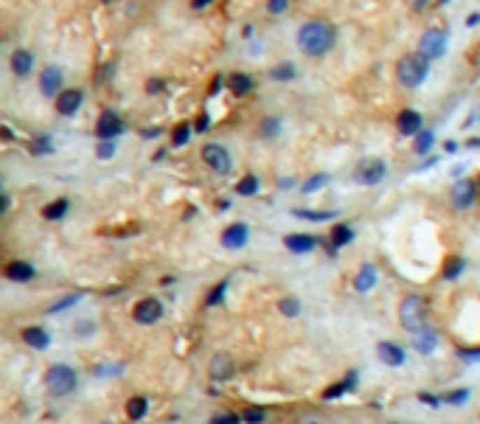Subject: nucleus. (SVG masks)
I'll use <instances>...</instances> for the list:
<instances>
[{
    "label": "nucleus",
    "mask_w": 480,
    "mask_h": 424,
    "mask_svg": "<svg viewBox=\"0 0 480 424\" xmlns=\"http://www.w3.org/2000/svg\"><path fill=\"white\" fill-rule=\"evenodd\" d=\"M334 45V29L326 20H309L298 29V48L306 57H323Z\"/></svg>",
    "instance_id": "1"
},
{
    "label": "nucleus",
    "mask_w": 480,
    "mask_h": 424,
    "mask_svg": "<svg viewBox=\"0 0 480 424\" xmlns=\"http://www.w3.org/2000/svg\"><path fill=\"white\" fill-rule=\"evenodd\" d=\"M76 385H79V376L65 362H57V365H51L45 371V388H48L51 396H68V393L76 390Z\"/></svg>",
    "instance_id": "2"
},
{
    "label": "nucleus",
    "mask_w": 480,
    "mask_h": 424,
    "mask_svg": "<svg viewBox=\"0 0 480 424\" xmlns=\"http://www.w3.org/2000/svg\"><path fill=\"white\" fill-rule=\"evenodd\" d=\"M399 323L410 334H418L427 326V320H424V298L421 295H404L399 301Z\"/></svg>",
    "instance_id": "3"
},
{
    "label": "nucleus",
    "mask_w": 480,
    "mask_h": 424,
    "mask_svg": "<svg viewBox=\"0 0 480 424\" xmlns=\"http://www.w3.org/2000/svg\"><path fill=\"white\" fill-rule=\"evenodd\" d=\"M396 76L404 87H418L427 79V57L421 54H407L396 65Z\"/></svg>",
    "instance_id": "4"
},
{
    "label": "nucleus",
    "mask_w": 480,
    "mask_h": 424,
    "mask_svg": "<svg viewBox=\"0 0 480 424\" xmlns=\"http://www.w3.org/2000/svg\"><path fill=\"white\" fill-rule=\"evenodd\" d=\"M385 174H388V166H385L382 157H365V160H360L357 169H354V180L362 183V185H376Z\"/></svg>",
    "instance_id": "5"
},
{
    "label": "nucleus",
    "mask_w": 480,
    "mask_h": 424,
    "mask_svg": "<svg viewBox=\"0 0 480 424\" xmlns=\"http://www.w3.org/2000/svg\"><path fill=\"white\" fill-rule=\"evenodd\" d=\"M444 48H446V34L441 29H427L418 40V54L427 57V59H438L444 57Z\"/></svg>",
    "instance_id": "6"
},
{
    "label": "nucleus",
    "mask_w": 480,
    "mask_h": 424,
    "mask_svg": "<svg viewBox=\"0 0 480 424\" xmlns=\"http://www.w3.org/2000/svg\"><path fill=\"white\" fill-rule=\"evenodd\" d=\"M132 318H135V323H141V326L157 323V320L163 318V304H160L157 298H143V301H138V304H135Z\"/></svg>",
    "instance_id": "7"
},
{
    "label": "nucleus",
    "mask_w": 480,
    "mask_h": 424,
    "mask_svg": "<svg viewBox=\"0 0 480 424\" xmlns=\"http://www.w3.org/2000/svg\"><path fill=\"white\" fill-rule=\"evenodd\" d=\"M124 132V121L113 113V110H104L101 115H99V124H96V135L101 138V141H115L118 135Z\"/></svg>",
    "instance_id": "8"
},
{
    "label": "nucleus",
    "mask_w": 480,
    "mask_h": 424,
    "mask_svg": "<svg viewBox=\"0 0 480 424\" xmlns=\"http://www.w3.org/2000/svg\"><path fill=\"white\" fill-rule=\"evenodd\" d=\"M202 160H205L213 171H219V174H227V171H230V155H227V149L219 146V143L202 146Z\"/></svg>",
    "instance_id": "9"
},
{
    "label": "nucleus",
    "mask_w": 480,
    "mask_h": 424,
    "mask_svg": "<svg viewBox=\"0 0 480 424\" xmlns=\"http://www.w3.org/2000/svg\"><path fill=\"white\" fill-rule=\"evenodd\" d=\"M248 236H250V231H248L245 222H233V225H227V228L222 231V248L239 250V248L248 245Z\"/></svg>",
    "instance_id": "10"
},
{
    "label": "nucleus",
    "mask_w": 480,
    "mask_h": 424,
    "mask_svg": "<svg viewBox=\"0 0 480 424\" xmlns=\"http://www.w3.org/2000/svg\"><path fill=\"white\" fill-rule=\"evenodd\" d=\"M82 90H76V87H68V90H62L59 96H57V113L59 115H76V110L82 107Z\"/></svg>",
    "instance_id": "11"
},
{
    "label": "nucleus",
    "mask_w": 480,
    "mask_h": 424,
    "mask_svg": "<svg viewBox=\"0 0 480 424\" xmlns=\"http://www.w3.org/2000/svg\"><path fill=\"white\" fill-rule=\"evenodd\" d=\"M3 276H6V281H15V284H26V281H34V267L29 264V262H23V259H17V262H9L6 267H3Z\"/></svg>",
    "instance_id": "12"
},
{
    "label": "nucleus",
    "mask_w": 480,
    "mask_h": 424,
    "mask_svg": "<svg viewBox=\"0 0 480 424\" xmlns=\"http://www.w3.org/2000/svg\"><path fill=\"white\" fill-rule=\"evenodd\" d=\"M208 371H211V379H213V382H225V379H230V376H233V371H236L233 357H230V354H216V357L211 360Z\"/></svg>",
    "instance_id": "13"
},
{
    "label": "nucleus",
    "mask_w": 480,
    "mask_h": 424,
    "mask_svg": "<svg viewBox=\"0 0 480 424\" xmlns=\"http://www.w3.org/2000/svg\"><path fill=\"white\" fill-rule=\"evenodd\" d=\"M40 93L43 96H59L62 93V71L59 68H45L40 76Z\"/></svg>",
    "instance_id": "14"
},
{
    "label": "nucleus",
    "mask_w": 480,
    "mask_h": 424,
    "mask_svg": "<svg viewBox=\"0 0 480 424\" xmlns=\"http://www.w3.org/2000/svg\"><path fill=\"white\" fill-rule=\"evenodd\" d=\"M376 354H379V360H382L385 365H390V368L404 365V348L396 346V343H390V340H382V343L376 346Z\"/></svg>",
    "instance_id": "15"
},
{
    "label": "nucleus",
    "mask_w": 480,
    "mask_h": 424,
    "mask_svg": "<svg viewBox=\"0 0 480 424\" xmlns=\"http://www.w3.org/2000/svg\"><path fill=\"white\" fill-rule=\"evenodd\" d=\"M31 68H34V54L26 51V48H17V51L12 54V73H15L17 79H26V76L31 73Z\"/></svg>",
    "instance_id": "16"
},
{
    "label": "nucleus",
    "mask_w": 480,
    "mask_h": 424,
    "mask_svg": "<svg viewBox=\"0 0 480 424\" xmlns=\"http://www.w3.org/2000/svg\"><path fill=\"white\" fill-rule=\"evenodd\" d=\"M396 129L402 135H418L421 132V115L416 110H402L396 115Z\"/></svg>",
    "instance_id": "17"
},
{
    "label": "nucleus",
    "mask_w": 480,
    "mask_h": 424,
    "mask_svg": "<svg viewBox=\"0 0 480 424\" xmlns=\"http://www.w3.org/2000/svg\"><path fill=\"white\" fill-rule=\"evenodd\" d=\"M474 194H477V183L460 180V183L452 188V202H455L458 208H469V205L474 202Z\"/></svg>",
    "instance_id": "18"
},
{
    "label": "nucleus",
    "mask_w": 480,
    "mask_h": 424,
    "mask_svg": "<svg viewBox=\"0 0 480 424\" xmlns=\"http://www.w3.org/2000/svg\"><path fill=\"white\" fill-rule=\"evenodd\" d=\"M435 346H438V332L432 326H424L418 334H413V348L418 354H432Z\"/></svg>",
    "instance_id": "19"
},
{
    "label": "nucleus",
    "mask_w": 480,
    "mask_h": 424,
    "mask_svg": "<svg viewBox=\"0 0 480 424\" xmlns=\"http://www.w3.org/2000/svg\"><path fill=\"white\" fill-rule=\"evenodd\" d=\"M284 245L292 253H309V250L318 248V239L309 236V234H290V236H284Z\"/></svg>",
    "instance_id": "20"
},
{
    "label": "nucleus",
    "mask_w": 480,
    "mask_h": 424,
    "mask_svg": "<svg viewBox=\"0 0 480 424\" xmlns=\"http://www.w3.org/2000/svg\"><path fill=\"white\" fill-rule=\"evenodd\" d=\"M23 343H26L29 348L43 351V348H48L51 337H48V332H45V329H40V326H29V329H23Z\"/></svg>",
    "instance_id": "21"
},
{
    "label": "nucleus",
    "mask_w": 480,
    "mask_h": 424,
    "mask_svg": "<svg viewBox=\"0 0 480 424\" xmlns=\"http://www.w3.org/2000/svg\"><path fill=\"white\" fill-rule=\"evenodd\" d=\"M227 87H230V93H236V96H245V93L253 90V79H250L248 73H230V76H227Z\"/></svg>",
    "instance_id": "22"
},
{
    "label": "nucleus",
    "mask_w": 480,
    "mask_h": 424,
    "mask_svg": "<svg viewBox=\"0 0 480 424\" xmlns=\"http://www.w3.org/2000/svg\"><path fill=\"white\" fill-rule=\"evenodd\" d=\"M374 284H376V270L371 264H362L360 273H357V278H354V290L368 292V290H374Z\"/></svg>",
    "instance_id": "23"
},
{
    "label": "nucleus",
    "mask_w": 480,
    "mask_h": 424,
    "mask_svg": "<svg viewBox=\"0 0 480 424\" xmlns=\"http://www.w3.org/2000/svg\"><path fill=\"white\" fill-rule=\"evenodd\" d=\"M357 385V371H348V376L343 379V382H337V385H332V388H326V393H323V399L329 402V399H334V396H343L346 390H351Z\"/></svg>",
    "instance_id": "24"
},
{
    "label": "nucleus",
    "mask_w": 480,
    "mask_h": 424,
    "mask_svg": "<svg viewBox=\"0 0 480 424\" xmlns=\"http://www.w3.org/2000/svg\"><path fill=\"white\" fill-rule=\"evenodd\" d=\"M68 208H71V202L62 197V199H54V202H48L45 208H43V217L45 220H62L65 214H68Z\"/></svg>",
    "instance_id": "25"
},
{
    "label": "nucleus",
    "mask_w": 480,
    "mask_h": 424,
    "mask_svg": "<svg viewBox=\"0 0 480 424\" xmlns=\"http://www.w3.org/2000/svg\"><path fill=\"white\" fill-rule=\"evenodd\" d=\"M351 239H354L351 225H334V231H332V245L334 248H346V245H351Z\"/></svg>",
    "instance_id": "26"
},
{
    "label": "nucleus",
    "mask_w": 480,
    "mask_h": 424,
    "mask_svg": "<svg viewBox=\"0 0 480 424\" xmlns=\"http://www.w3.org/2000/svg\"><path fill=\"white\" fill-rule=\"evenodd\" d=\"M146 407H149L146 396H132V399L127 402V416H129L132 421H138V418H143V416H146Z\"/></svg>",
    "instance_id": "27"
},
{
    "label": "nucleus",
    "mask_w": 480,
    "mask_h": 424,
    "mask_svg": "<svg viewBox=\"0 0 480 424\" xmlns=\"http://www.w3.org/2000/svg\"><path fill=\"white\" fill-rule=\"evenodd\" d=\"M337 211H295L298 220H309V222H326V220H334Z\"/></svg>",
    "instance_id": "28"
},
{
    "label": "nucleus",
    "mask_w": 480,
    "mask_h": 424,
    "mask_svg": "<svg viewBox=\"0 0 480 424\" xmlns=\"http://www.w3.org/2000/svg\"><path fill=\"white\" fill-rule=\"evenodd\" d=\"M236 191L242 194V197H253V194L259 191V177H256V174H245L242 180H239Z\"/></svg>",
    "instance_id": "29"
},
{
    "label": "nucleus",
    "mask_w": 480,
    "mask_h": 424,
    "mask_svg": "<svg viewBox=\"0 0 480 424\" xmlns=\"http://www.w3.org/2000/svg\"><path fill=\"white\" fill-rule=\"evenodd\" d=\"M432 141H435V135H432V129H421L418 135H416V146H413V152L416 155H427L430 152V146H432Z\"/></svg>",
    "instance_id": "30"
},
{
    "label": "nucleus",
    "mask_w": 480,
    "mask_h": 424,
    "mask_svg": "<svg viewBox=\"0 0 480 424\" xmlns=\"http://www.w3.org/2000/svg\"><path fill=\"white\" fill-rule=\"evenodd\" d=\"M270 79H276V82H290V79H295V65H292V62H284V65L273 68V71H270Z\"/></svg>",
    "instance_id": "31"
},
{
    "label": "nucleus",
    "mask_w": 480,
    "mask_h": 424,
    "mask_svg": "<svg viewBox=\"0 0 480 424\" xmlns=\"http://www.w3.org/2000/svg\"><path fill=\"white\" fill-rule=\"evenodd\" d=\"M460 273H463V259H460V256H452V259L446 262V267H444V278H446V281H455Z\"/></svg>",
    "instance_id": "32"
},
{
    "label": "nucleus",
    "mask_w": 480,
    "mask_h": 424,
    "mask_svg": "<svg viewBox=\"0 0 480 424\" xmlns=\"http://www.w3.org/2000/svg\"><path fill=\"white\" fill-rule=\"evenodd\" d=\"M225 292H227V278L225 281H219L211 292H208V298H205V306H219L222 304V298H225Z\"/></svg>",
    "instance_id": "33"
},
{
    "label": "nucleus",
    "mask_w": 480,
    "mask_h": 424,
    "mask_svg": "<svg viewBox=\"0 0 480 424\" xmlns=\"http://www.w3.org/2000/svg\"><path fill=\"white\" fill-rule=\"evenodd\" d=\"M278 309H281V315L295 318V315H301V301L298 298H284V301H278Z\"/></svg>",
    "instance_id": "34"
},
{
    "label": "nucleus",
    "mask_w": 480,
    "mask_h": 424,
    "mask_svg": "<svg viewBox=\"0 0 480 424\" xmlns=\"http://www.w3.org/2000/svg\"><path fill=\"white\" fill-rule=\"evenodd\" d=\"M329 183V174H318V177H309L306 183H304V194H315L318 188H323Z\"/></svg>",
    "instance_id": "35"
},
{
    "label": "nucleus",
    "mask_w": 480,
    "mask_h": 424,
    "mask_svg": "<svg viewBox=\"0 0 480 424\" xmlns=\"http://www.w3.org/2000/svg\"><path fill=\"white\" fill-rule=\"evenodd\" d=\"M79 298H82L79 292H73V295H65V298H59V301H57V304H54V306H51L48 312H51V315H57V312H62V309H68V306H73V304H76Z\"/></svg>",
    "instance_id": "36"
},
{
    "label": "nucleus",
    "mask_w": 480,
    "mask_h": 424,
    "mask_svg": "<svg viewBox=\"0 0 480 424\" xmlns=\"http://www.w3.org/2000/svg\"><path fill=\"white\" fill-rule=\"evenodd\" d=\"M444 402H449V404H463L466 399H469V388H460V390H452V393H446V396H441Z\"/></svg>",
    "instance_id": "37"
},
{
    "label": "nucleus",
    "mask_w": 480,
    "mask_h": 424,
    "mask_svg": "<svg viewBox=\"0 0 480 424\" xmlns=\"http://www.w3.org/2000/svg\"><path fill=\"white\" fill-rule=\"evenodd\" d=\"M242 418H245L248 424H262V421H264V410H262V407H248V410L242 413Z\"/></svg>",
    "instance_id": "38"
},
{
    "label": "nucleus",
    "mask_w": 480,
    "mask_h": 424,
    "mask_svg": "<svg viewBox=\"0 0 480 424\" xmlns=\"http://www.w3.org/2000/svg\"><path fill=\"white\" fill-rule=\"evenodd\" d=\"M188 135H191V127H188V124H180V127L174 129V135H171L174 146H183V143L188 141Z\"/></svg>",
    "instance_id": "39"
},
{
    "label": "nucleus",
    "mask_w": 480,
    "mask_h": 424,
    "mask_svg": "<svg viewBox=\"0 0 480 424\" xmlns=\"http://www.w3.org/2000/svg\"><path fill=\"white\" fill-rule=\"evenodd\" d=\"M96 155H99L101 160L113 157V155H115V141H101V143L96 146Z\"/></svg>",
    "instance_id": "40"
},
{
    "label": "nucleus",
    "mask_w": 480,
    "mask_h": 424,
    "mask_svg": "<svg viewBox=\"0 0 480 424\" xmlns=\"http://www.w3.org/2000/svg\"><path fill=\"white\" fill-rule=\"evenodd\" d=\"M239 421H242V416H236V413H216L213 416V424H239Z\"/></svg>",
    "instance_id": "41"
},
{
    "label": "nucleus",
    "mask_w": 480,
    "mask_h": 424,
    "mask_svg": "<svg viewBox=\"0 0 480 424\" xmlns=\"http://www.w3.org/2000/svg\"><path fill=\"white\" fill-rule=\"evenodd\" d=\"M31 152H34V155L54 152V146H51V138H37V141H34V146H31Z\"/></svg>",
    "instance_id": "42"
},
{
    "label": "nucleus",
    "mask_w": 480,
    "mask_h": 424,
    "mask_svg": "<svg viewBox=\"0 0 480 424\" xmlns=\"http://www.w3.org/2000/svg\"><path fill=\"white\" fill-rule=\"evenodd\" d=\"M278 124H281L278 118H264L262 121V132L264 135H278Z\"/></svg>",
    "instance_id": "43"
},
{
    "label": "nucleus",
    "mask_w": 480,
    "mask_h": 424,
    "mask_svg": "<svg viewBox=\"0 0 480 424\" xmlns=\"http://www.w3.org/2000/svg\"><path fill=\"white\" fill-rule=\"evenodd\" d=\"M287 3H290V0H267V9H270V15H284Z\"/></svg>",
    "instance_id": "44"
},
{
    "label": "nucleus",
    "mask_w": 480,
    "mask_h": 424,
    "mask_svg": "<svg viewBox=\"0 0 480 424\" xmlns=\"http://www.w3.org/2000/svg\"><path fill=\"white\" fill-rule=\"evenodd\" d=\"M124 365H99L96 368V376H110V374H121Z\"/></svg>",
    "instance_id": "45"
},
{
    "label": "nucleus",
    "mask_w": 480,
    "mask_h": 424,
    "mask_svg": "<svg viewBox=\"0 0 480 424\" xmlns=\"http://www.w3.org/2000/svg\"><path fill=\"white\" fill-rule=\"evenodd\" d=\"M76 334H79V337H85V334H93V323H87V320L76 323Z\"/></svg>",
    "instance_id": "46"
},
{
    "label": "nucleus",
    "mask_w": 480,
    "mask_h": 424,
    "mask_svg": "<svg viewBox=\"0 0 480 424\" xmlns=\"http://www.w3.org/2000/svg\"><path fill=\"white\" fill-rule=\"evenodd\" d=\"M418 402H421V404H432V407H435V404H441L444 399H438V396H430V393H418Z\"/></svg>",
    "instance_id": "47"
},
{
    "label": "nucleus",
    "mask_w": 480,
    "mask_h": 424,
    "mask_svg": "<svg viewBox=\"0 0 480 424\" xmlns=\"http://www.w3.org/2000/svg\"><path fill=\"white\" fill-rule=\"evenodd\" d=\"M458 357L466 360V362H472V360H480V351H458Z\"/></svg>",
    "instance_id": "48"
},
{
    "label": "nucleus",
    "mask_w": 480,
    "mask_h": 424,
    "mask_svg": "<svg viewBox=\"0 0 480 424\" xmlns=\"http://www.w3.org/2000/svg\"><path fill=\"white\" fill-rule=\"evenodd\" d=\"M211 3H213V0H191V9H205Z\"/></svg>",
    "instance_id": "49"
},
{
    "label": "nucleus",
    "mask_w": 480,
    "mask_h": 424,
    "mask_svg": "<svg viewBox=\"0 0 480 424\" xmlns=\"http://www.w3.org/2000/svg\"><path fill=\"white\" fill-rule=\"evenodd\" d=\"M146 90H149V93H160V90H163V82H149Z\"/></svg>",
    "instance_id": "50"
},
{
    "label": "nucleus",
    "mask_w": 480,
    "mask_h": 424,
    "mask_svg": "<svg viewBox=\"0 0 480 424\" xmlns=\"http://www.w3.org/2000/svg\"><path fill=\"white\" fill-rule=\"evenodd\" d=\"M197 129H199V132L208 129V115H199V118H197Z\"/></svg>",
    "instance_id": "51"
},
{
    "label": "nucleus",
    "mask_w": 480,
    "mask_h": 424,
    "mask_svg": "<svg viewBox=\"0 0 480 424\" xmlns=\"http://www.w3.org/2000/svg\"><path fill=\"white\" fill-rule=\"evenodd\" d=\"M444 149H446V152H458V143H455V141H446Z\"/></svg>",
    "instance_id": "52"
},
{
    "label": "nucleus",
    "mask_w": 480,
    "mask_h": 424,
    "mask_svg": "<svg viewBox=\"0 0 480 424\" xmlns=\"http://www.w3.org/2000/svg\"><path fill=\"white\" fill-rule=\"evenodd\" d=\"M469 146H480V141H469Z\"/></svg>",
    "instance_id": "53"
},
{
    "label": "nucleus",
    "mask_w": 480,
    "mask_h": 424,
    "mask_svg": "<svg viewBox=\"0 0 480 424\" xmlns=\"http://www.w3.org/2000/svg\"><path fill=\"white\" fill-rule=\"evenodd\" d=\"M309 424H320V421H309Z\"/></svg>",
    "instance_id": "54"
},
{
    "label": "nucleus",
    "mask_w": 480,
    "mask_h": 424,
    "mask_svg": "<svg viewBox=\"0 0 480 424\" xmlns=\"http://www.w3.org/2000/svg\"><path fill=\"white\" fill-rule=\"evenodd\" d=\"M101 424H113V421H101Z\"/></svg>",
    "instance_id": "55"
}]
</instances>
